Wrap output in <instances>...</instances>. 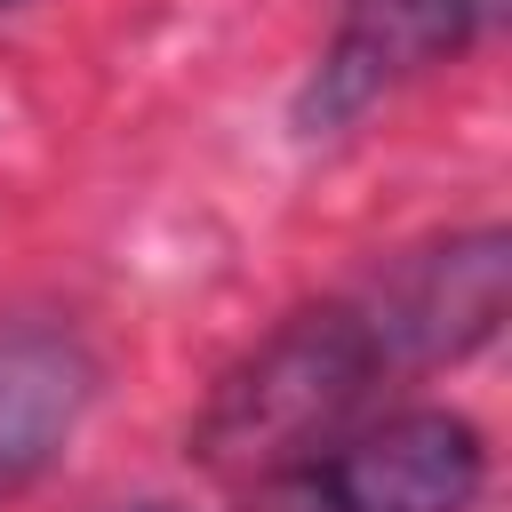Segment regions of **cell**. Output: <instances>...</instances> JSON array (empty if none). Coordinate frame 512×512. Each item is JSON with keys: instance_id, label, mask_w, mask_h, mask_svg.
<instances>
[{"instance_id": "obj_1", "label": "cell", "mask_w": 512, "mask_h": 512, "mask_svg": "<svg viewBox=\"0 0 512 512\" xmlns=\"http://www.w3.org/2000/svg\"><path fill=\"white\" fill-rule=\"evenodd\" d=\"M512 312V240L504 224L432 232L360 280L296 304L272 320L200 400L184 448L216 480H264L376 408H392L400 384L464 368L504 336Z\"/></svg>"}, {"instance_id": "obj_2", "label": "cell", "mask_w": 512, "mask_h": 512, "mask_svg": "<svg viewBox=\"0 0 512 512\" xmlns=\"http://www.w3.org/2000/svg\"><path fill=\"white\" fill-rule=\"evenodd\" d=\"M488 432L440 400H392L344 440L248 480V512H472Z\"/></svg>"}, {"instance_id": "obj_3", "label": "cell", "mask_w": 512, "mask_h": 512, "mask_svg": "<svg viewBox=\"0 0 512 512\" xmlns=\"http://www.w3.org/2000/svg\"><path fill=\"white\" fill-rule=\"evenodd\" d=\"M504 0H352L296 88V136H344L424 72L472 56Z\"/></svg>"}, {"instance_id": "obj_4", "label": "cell", "mask_w": 512, "mask_h": 512, "mask_svg": "<svg viewBox=\"0 0 512 512\" xmlns=\"http://www.w3.org/2000/svg\"><path fill=\"white\" fill-rule=\"evenodd\" d=\"M96 392H104V352L88 344L80 320L64 312L0 320V504L40 488L72 456Z\"/></svg>"}, {"instance_id": "obj_5", "label": "cell", "mask_w": 512, "mask_h": 512, "mask_svg": "<svg viewBox=\"0 0 512 512\" xmlns=\"http://www.w3.org/2000/svg\"><path fill=\"white\" fill-rule=\"evenodd\" d=\"M112 512H168V504H112Z\"/></svg>"}, {"instance_id": "obj_6", "label": "cell", "mask_w": 512, "mask_h": 512, "mask_svg": "<svg viewBox=\"0 0 512 512\" xmlns=\"http://www.w3.org/2000/svg\"><path fill=\"white\" fill-rule=\"evenodd\" d=\"M16 8H32V0H0V16H16Z\"/></svg>"}]
</instances>
